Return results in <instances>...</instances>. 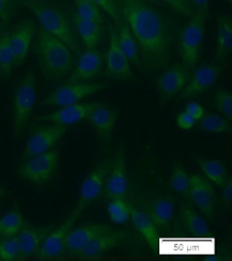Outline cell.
<instances>
[{"mask_svg": "<svg viewBox=\"0 0 232 261\" xmlns=\"http://www.w3.org/2000/svg\"><path fill=\"white\" fill-rule=\"evenodd\" d=\"M190 199L210 222H213L218 199L212 182L199 173H194L190 176Z\"/></svg>", "mask_w": 232, "mask_h": 261, "instance_id": "13", "label": "cell"}, {"mask_svg": "<svg viewBox=\"0 0 232 261\" xmlns=\"http://www.w3.org/2000/svg\"><path fill=\"white\" fill-rule=\"evenodd\" d=\"M14 68V58L10 47L8 32L0 35V75L8 79Z\"/></svg>", "mask_w": 232, "mask_h": 261, "instance_id": "34", "label": "cell"}, {"mask_svg": "<svg viewBox=\"0 0 232 261\" xmlns=\"http://www.w3.org/2000/svg\"><path fill=\"white\" fill-rule=\"evenodd\" d=\"M89 2L95 4L97 7L101 8L103 10V12L106 13L114 20L115 25L120 26L123 23V19L122 16H121L119 8V0H89Z\"/></svg>", "mask_w": 232, "mask_h": 261, "instance_id": "38", "label": "cell"}, {"mask_svg": "<svg viewBox=\"0 0 232 261\" xmlns=\"http://www.w3.org/2000/svg\"><path fill=\"white\" fill-rule=\"evenodd\" d=\"M161 3L183 17L190 18L194 14L190 0H161Z\"/></svg>", "mask_w": 232, "mask_h": 261, "instance_id": "39", "label": "cell"}, {"mask_svg": "<svg viewBox=\"0 0 232 261\" xmlns=\"http://www.w3.org/2000/svg\"><path fill=\"white\" fill-rule=\"evenodd\" d=\"M107 86L106 83H82V84H70L64 85L51 91L42 102L44 107H63L79 103L88 96L101 91Z\"/></svg>", "mask_w": 232, "mask_h": 261, "instance_id": "9", "label": "cell"}, {"mask_svg": "<svg viewBox=\"0 0 232 261\" xmlns=\"http://www.w3.org/2000/svg\"><path fill=\"white\" fill-rule=\"evenodd\" d=\"M220 73H222V67L219 64H202L191 75L184 89L179 93V97L189 100L201 94L215 84L219 79Z\"/></svg>", "mask_w": 232, "mask_h": 261, "instance_id": "21", "label": "cell"}, {"mask_svg": "<svg viewBox=\"0 0 232 261\" xmlns=\"http://www.w3.org/2000/svg\"><path fill=\"white\" fill-rule=\"evenodd\" d=\"M80 215L74 211L58 227H54L35 255L39 260H54L68 253V236Z\"/></svg>", "mask_w": 232, "mask_h": 261, "instance_id": "11", "label": "cell"}, {"mask_svg": "<svg viewBox=\"0 0 232 261\" xmlns=\"http://www.w3.org/2000/svg\"><path fill=\"white\" fill-rule=\"evenodd\" d=\"M112 229V226L102 223H87L73 227L68 236V252L77 256L96 237Z\"/></svg>", "mask_w": 232, "mask_h": 261, "instance_id": "23", "label": "cell"}, {"mask_svg": "<svg viewBox=\"0 0 232 261\" xmlns=\"http://www.w3.org/2000/svg\"><path fill=\"white\" fill-rule=\"evenodd\" d=\"M104 70L109 81L126 82L136 80L130 61L119 46L117 30L114 27H110L109 45L104 58Z\"/></svg>", "mask_w": 232, "mask_h": 261, "instance_id": "12", "label": "cell"}, {"mask_svg": "<svg viewBox=\"0 0 232 261\" xmlns=\"http://www.w3.org/2000/svg\"><path fill=\"white\" fill-rule=\"evenodd\" d=\"M59 162L60 152L57 148H53L44 153L24 160L17 169V173L21 180L41 187L50 182L56 176Z\"/></svg>", "mask_w": 232, "mask_h": 261, "instance_id": "5", "label": "cell"}, {"mask_svg": "<svg viewBox=\"0 0 232 261\" xmlns=\"http://www.w3.org/2000/svg\"><path fill=\"white\" fill-rule=\"evenodd\" d=\"M35 35L36 25L32 20L19 21L8 32L10 47L14 58V68L20 67L26 60Z\"/></svg>", "mask_w": 232, "mask_h": 261, "instance_id": "19", "label": "cell"}, {"mask_svg": "<svg viewBox=\"0 0 232 261\" xmlns=\"http://www.w3.org/2000/svg\"><path fill=\"white\" fill-rule=\"evenodd\" d=\"M104 71V55L96 48L86 49L76 61L75 68L65 83L82 84L92 83L101 79Z\"/></svg>", "mask_w": 232, "mask_h": 261, "instance_id": "14", "label": "cell"}, {"mask_svg": "<svg viewBox=\"0 0 232 261\" xmlns=\"http://www.w3.org/2000/svg\"><path fill=\"white\" fill-rule=\"evenodd\" d=\"M53 228L54 226L39 227L26 223L16 236L19 245V260L35 256Z\"/></svg>", "mask_w": 232, "mask_h": 261, "instance_id": "22", "label": "cell"}, {"mask_svg": "<svg viewBox=\"0 0 232 261\" xmlns=\"http://www.w3.org/2000/svg\"><path fill=\"white\" fill-rule=\"evenodd\" d=\"M196 124L198 130L205 133H230L232 129L230 121L218 114L204 115Z\"/></svg>", "mask_w": 232, "mask_h": 261, "instance_id": "33", "label": "cell"}, {"mask_svg": "<svg viewBox=\"0 0 232 261\" xmlns=\"http://www.w3.org/2000/svg\"><path fill=\"white\" fill-rule=\"evenodd\" d=\"M117 37L119 46L122 50V53L130 61L131 65L137 69H141V61H140V54L136 42L133 38L132 34L130 32L127 26L124 24V21L120 26H117Z\"/></svg>", "mask_w": 232, "mask_h": 261, "instance_id": "29", "label": "cell"}, {"mask_svg": "<svg viewBox=\"0 0 232 261\" xmlns=\"http://www.w3.org/2000/svg\"><path fill=\"white\" fill-rule=\"evenodd\" d=\"M18 0H0V19L9 23L17 11Z\"/></svg>", "mask_w": 232, "mask_h": 261, "instance_id": "40", "label": "cell"}, {"mask_svg": "<svg viewBox=\"0 0 232 261\" xmlns=\"http://www.w3.org/2000/svg\"><path fill=\"white\" fill-rule=\"evenodd\" d=\"M19 260V245L17 237L2 238L0 240V261Z\"/></svg>", "mask_w": 232, "mask_h": 261, "instance_id": "36", "label": "cell"}, {"mask_svg": "<svg viewBox=\"0 0 232 261\" xmlns=\"http://www.w3.org/2000/svg\"><path fill=\"white\" fill-rule=\"evenodd\" d=\"M228 2H229V4H231V0H228Z\"/></svg>", "mask_w": 232, "mask_h": 261, "instance_id": "48", "label": "cell"}, {"mask_svg": "<svg viewBox=\"0 0 232 261\" xmlns=\"http://www.w3.org/2000/svg\"><path fill=\"white\" fill-rule=\"evenodd\" d=\"M214 107L223 117L232 120V95L230 91L218 90L214 97Z\"/></svg>", "mask_w": 232, "mask_h": 261, "instance_id": "37", "label": "cell"}, {"mask_svg": "<svg viewBox=\"0 0 232 261\" xmlns=\"http://www.w3.org/2000/svg\"><path fill=\"white\" fill-rule=\"evenodd\" d=\"M184 112H186L189 115H191L195 120L198 122L200 119L203 118V116L205 115L204 112V108L201 106V104H199L198 102H190L185 106V110Z\"/></svg>", "mask_w": 232, "mask_h": 261, "instance_id": "42", "label": "cell"}, {"mask_svg": "<svg viewBox=\"0 0 232 261\" xmlns=\"http://www.w3.org/2000/svg\"><path fill=\"white\" fill-rule=\"evenodd\" d=\"M0 77H2V75H0Z\"/></svg>", "mask_w": 232, "mask_h": 261, "instance_id": "49", "label": "cell"}, {"mask_svg": "<svg viewBox=\"0 0 232 261\" xmlns=\"http://www.w3.org/2000/svg\"><path fill=\"white\" fill-rule=\"evenodd\" d=\"M169 184L171 190L181 195L185 199H190V175L187 173L184 166L178 161H174L172 164Z\"/></svg>", "mask_w": 232, "mask_h": 261, "instance_id": "31", "label": "cell"}, {"mask_svg": "<svg viewBox=\"0 0 232 261\" xmlns=\"http://www.w3.org/2000/svg\"><path fill=\"white\" fill-rule=\"evenodd\" d=\"M118 119V110L107 107L102 103H98L89 117L87 118V121L92 125L99 138L104 143H109L110 139H112Z\"/></svg>", "mask_w": 232, "mask_h": 261, "instance_id": "24", "label": "cell"}, {"mask_svg": "<svg viewBox=\"0 0 232 261\" xmlns=\"http://www.w3.org/2000/svg\"><path fill=\"white\" fill-rule=\"evenodd\" d=\"M113 163L114 156L104 159L85 178L80 189L79 201L73 209L75 213L81 215L87 206H89L91 203H94L102 197L108 172L112 168Z\"/></svg>", "mask_w": 232, "mask_h": 261, "instance_id": "7", "label": "cell"}, {"mask_svg": "<svg viewBox=\"0 0 232 261\" xmlns=\"http://www.w3.org/2000/svg\"><path fill=\"white\" fill-rule=\"evenodd\" d=\"M128 190L125 151L123 148H120L114 156V163L108 172L103 196H105V198L108 200L126 197Z\"/></svg>", "mask_w": 232, "mask_h": 261, "instance_id": "17", "label": "cell"}, {"mask_svg": "<svg viewBox=\"0 0 232 261\" xmlns=\"http://www.w3.org/2000/svg\"><path fill=\"white\" fill-rule=\"evenodd\" d=\"M128 240H131V234L127 231L113 228L112 230L96 237L76 257L84 261L101 260L107 253L123 245Z\"/></svg>", "mask_w": 232, "mask_h": 261, "instance_id": "16", "label": "cell"}, {"mask_svg": "<svg viewBox=\"0 0 232 261\" xmlns=\"http://www.w3.org/2000/svg\"><path fill=\"white\" fill-rule=\"evenodd\" d=\"M131 202L125 197L109 199L107 205V213L110 221L116 225H123L131 221L132 214Z\"/></svg>", "mask_w": 232, "mask_h": 261, "instance_id": "32", "label": "cell"}, {"mask_svg": "<svg viewBox=\"0 0 232 261\" xmlns=\"http://www.w3.org/2000/svg\"><path fill=\"white\" fill-rule=\"evenodd\" d=\"M96 102H87V103H75L72 105L60 107L59 110L55 111L50 114L43 115L38 117L36 120L40 122H47L58 124L61 126L68 127L70 125L80 123L84 120H87L91 112L97 106Z\"/></svg>", "mask_w": 232, "mask_h": 261, "instance_id": "18", "label": "cell"}, {"mask_svg": "<svg viewBox=\"0 0 232 261\" xmlns=\"http://www.w3.org/2000/svg\"><path fill=\"white\" fill-rule=\"evenodd\" d=\"M175 123L181 129H190L196 125L197 121L186 112H182L178 116H176Z\"/></svg>", "mask_w": 232, "mask_h": 261, "instance_id": "41", "label": "cell"}, {"mask_svg": "<svg viewBox=\"0 0 232 261\" xmlns=\"http://www.w3.org/2000/svg\"><path fill=\"white\" fill-rule=\"evenodd\" d=\"M180 215L182 224L184 226L183 233L189 234L185 238L186 240H193L194 242H211L213 239H217L216 237H211L212 230L210 227L205 217L199 214L192 206L181 203Z\"/></svg>", "mask_w": 232, "mask_h": 261, "instance_id": "20", "label": "cell"}, {"mask_svg": "<svg viewBox=\"0 0 232 261\" xmlns=\"http://www.w3.org/2000/svg\"><path fill=\"white\" fill-rule=\"evenodd\" d=\"M195 161L205 178L218 188H222L229 179V172L223 161L203 158H195Z\"/></svg>", "mask_w": 232, "mask_h": 261, "instance_id": "28", "label": "cell"}, {"mask_svg": "<svg viewBox=\"0 0 232 261\" xmlns=\"http://www.w3.org/2000/svg\"><path fill=\"white\" fill-rule=\"evenodd\" d=\"M26 223L19 206H13L0 217V239L16 237Z\"/></svg>", "mask_w": 232, "mask_h": 261, "instance_id": "30", "label": "cell"}, {"mask_svg": "<svg viewBox=\"0 0 232 261\" xmlns=\"http://www.w3.org/2000/svg\"><path fill=\"white\" fill-rule=\"evenodd\" d=\"M232 49V18L230 15L220 16L217 23L215 58L216 60H225Z\"/></svg>", "mask_w": 232, "mask_h": 261, "instance_id": "27", "label": "cell"}, {"mask_svg": "<svg viewBox=\"0 0 232 261\" xmlns=\"http://www.w3.org/2000/svg\"><path fill=\"white\" fill-rule=\"evenodd\" d=\"M75 2V14L80 15L86 19L97 21V23L104 24L105 13L103 10L97 7L95 4L89 0H74Z\"/></svg>", "mask_w": 232, "mask_h": 261, "instance_id": "35", "label": "cell"}, {"mask_svg": "<svg viewBox=\"0 0 232 261\" xmlns=\"http://www.w3.org/2000/svg\"><path fill=\"white\" fill-rule=\"evenodd\" d=\"M33 53L42 74L49 81L59 82L75 68V54L62 41L42 28L38 31Z\"/></svg>", "mask_w": 232, "mask_h": 261, "instance_id": "2", "label": "cell"}, {"mask_svg": "<svg viewBox=\"0 0 232 261\" xmlns=\"http://www.w3.org/2000/svg\"><path fill=\"white\" fill-rule=\"evenodd\" d=\"M205 32V18L194 13L180 32L178 41L182 64L189 70L196 68L201 57Z\"/></svg>", "mask_w": 232, "mask_h": 261, "instance_id": "4", "label": "cell"}, {"mask_svg": "<svg viewBox=\"0 0 232 261\" xmlns=\"http://www.w3.org/2000/svg\"><path fill=\"white\" fill-rule=\"evenodd\" d=\"M8 193H9V191H8L7 189H5V188H3V187H0V198L4 197V196L7 195Z\"/></svg>", "mask_w": 232, "mask_h": 261, "instance_id": "45", "label": "cell"}, {"mask_svg": "<svg viewBox=\"0 0 232 261\" xmlns=\"http://www.w3.org/2000/svg\"><path fill=\"white\" fill-rule=\"evenodd\" d=\"M119 8L138 46L141 67L148 72L167 67L173 35L166 15L150 0H119Z\"/></svg>", "mask_w": 232, "mask_h": 261, "instance_id": "1", "label": "cell"}, {"mask_svg": "<svg viewBox=\"0 0 232 261\" xmlns=\"http://www.w3.org/2000/svg\"><path fill=\"white\" fill-rule=\"evenodd\" d=\"M131 221L134 224L136 230L145 239L146 242L152 249L153 255L158 257L159 256V230L154 225L150 216L137 205L132 206V214H131Z\"/></svg>", "mask_w": 232, "mask_h": 261, "instance_id": "25", "label": "cell"}, {"mask_svg": "<svg viewBox=\"0 0 232 261\" xmlns=\"http://www.w3.org/2000/svg\"><path fill=\"white\" fill-rule=\"evenodd\" d=\"M191 75L192 71L182 63H175L161 74L157 82L161 104H167L175 95H178L184 89Z\"/></svg>", "mask_w": 232, "mask_h": 261, "instance_id": "15", "label": "cell"}, {"mask_svg": "<svg viewBox=\"0 0 232 261\" xmlns=\"http://www.w3.org/2000/svg\"><path fill=\"white\" fill-rule=\"evenodd\" d=\"M74 28L86 49L96 48L104 37V24L74 14Z\"/></svg>", "mask_w": 232, "mask_h": 261, "instance_id": "26", "label": "cell"}, {"mask_svg": "<svg viewBox=\"0 0 232 261\" xmlns=\"http://www.w3.org/2000/svg\"><path fill=\"white\" fill-rule=\"evenodd\" d=\"M4 32H5V25L0 21V35H3Z\"/></svg>", "mask_w": 232, "mask_h": 261, "instance_id": "46", "label": "cell"}, {"mask_svg": "<svg viewBox=\"0 0 232 261\" xmlns=\"http://www.w3.org/2000/svg\"><path fill=\"white\" fill-rule=\"evenodd\" d=\"M36 16L41 28L56 37L74 54H80L81 45L71 20L58 7L48 0H21Z\"/></svg>", "mask_w": 232, "mask_h": 261, "instance_id": "3", "label": "cell"}, {"mask_svg": "<svg viewBox=\"0 0 232 261\" xmlns=\"http://www.w3.org/2000/svg\"><path fill=\"white\" fill-rule=\"evenodd\" d=\"M145 211L161 232H167L171 229V225L175 215V203L167 196L145 195L136 196V204Z\"/></svg>", "mask_w": 232, "mask_h": 261, "instance_id": "8", "label": "cell"}, {"mask_svg": "<svg viewBox=\"0 0 232 261\" xmlns=\"http://www.w3.org/2000/svg\"><path fill=\"white\" fill-rule=\"evenodd\" d=\"M220 189H222V194H220V203H222V205L225 206V208H227V206L231 205V202H232V181L230 177Z\"/></svg>", "mask_w": 232, "mask_h": 261, "instance_id": "43", "label": "cell"}, {"mask_svg": "<svg viewBox=\"0 0 232 261\" xmlns=\"http://www.w3.org/2000/svg\"><path fill=\"white\" fill-rule=\"evenodd\" d=\"M194 13L201 14L205 19L209 17L210 0H190Z\"/></svg>", "mask_w": 232, "mask_h": 261, "instance_id": "44", "label": "cell"}, {"mask_svg": "<svg viewBox=\"0 0 232 261\" xmlns=\"http://www.w3.org/2000/svg\"><path fill=\"white\" fill-rule=\"evenodd\" d=\"M151 3H153L154 5H157V6H161L162 5V3H161V0H150Z\"/></svg>", "mask_w": 232, "mask_h": 261, "instance_id": "47", "label": "cell"}, {"mask_svg": "<svg viewBox=\"0 0 232 261\" xmlns=\"http://www.w3.org/2000/svg\"><path fill=\"white\" fill-rule=\"evenodd\" d=\"M65 133V126L54 123L33 126L26 140L23 160L51 150L57 146Z\"/></svg>", "mask_w": 232, "mask_h": 261, "instance_id": "10", "label": "cell"}, {"mask_svg": "<svg viewBox=\"0 0 232 261\" xmlns=\"http://www.w3.org/2000/svg\"><path fill=\"white\" fill-rule=\"evenodd\" d=\"M37 79L33 72H28L14 90L13 95V128L19 135L29 123L37 104Z\"/></svg>", "mask_w": 232, "mask_h": 261, "instance_id": "6", "label": "cell"}]
</instances>
